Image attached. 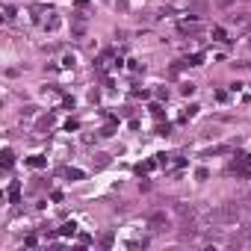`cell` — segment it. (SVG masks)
<instances>
[{
  "label": "cell",
  "instance_id": "2",
  "mask_svg": "<svg viewBox=\"0 0 251 251\" xmlns=\"http://www.w3.org/2000/svg\"><path fill=\"white\" fill-rule=\"evenodd\" d=\"M177 213H180V216H192V207H186V204H177Z\"/></svg>",
  "mask_w": 251,
  "mask_h": 251
},
{
  "label": "cell",
  "instance_id": "1",
  "mask_svg": "<svg viewBox=\"0 0 251 251\" xmlns=\"http://www.w3.org/2000/svg\"><path fill=\"white\" fill-rule=\"evenodd\" d=\"M239 216H242V204L239 201H227V204H219L216 210H210L204 219L210 225H233Z\"/></svg>",
  "mask_w": 251,
  "mask_h": 251
}]
</instances>
